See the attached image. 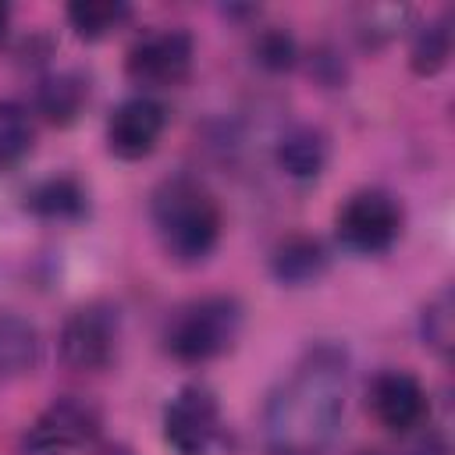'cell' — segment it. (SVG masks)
<instances>
[{"instance_id":"1","label":"cell","mask_w":455,"mask_h":455,"mask_svg":"<svg viewBox=\"0 0 455 455\" xmlns=\"http://www.w3.org/2000/svg\"><path fill=\"white\" fill-rule=\"evenodd\" d=\"M348 366L334 345H316L270 391L263 437L274 455H323L345 416Z\"/></svg>"},{"instance_id":"24","label":"cell","mask_w":455,"mask_h":455,"mask_svg":"<svg viewBox=\"0 0 455 455\" xmlns=\"http://www.w3.org/2000/svg\"><path fill=\"white\" fill-rule=\"evenodd\" d=\"M363 455H373V451H363Z\"/></svg>"},{"instance_id":"12","label":"cell","mask_w":455,"mask_h":455,"mask_svg":"<svg viewBox=\"0 0 455 455\" xmlns=\"http://www.w3.org/2000/svg\"><path fill=\"white\" fill-rule=\"evenodd\" d=\"M89 100V85L78 71H57L39 82L36 89V110L50 124H71Z\"/></svg>"},{"instance_id":"22","label":"cell","mask_w":455,"mask_h":455,"mask_svg":"<svg viewBox=\"0 0 455 455\" xmlns=\"http://www.w3.org/2000/svg\"><path fill=\"white\" fill-rule=\"evenodd\" d=\"M7 21H11V7H7V4H0V36L7 32Z\"/></svg>"},{"instance_id":"16","label":"cell","mask_w":455,"mask_h":455,"mask_svg":"<svg viewBox=\"0 0 455 455\" xmlns=\"http://www.w3.org/2000/svg\"><path fill=\"white\" fill-rule=\"evenodd\" d=\"M448 57H451V21H448V14H441L437 21H430L416 32L412 50H409V64L419 78H430L448 64Z\"/></svg>"},{"instance_id":"21","label":"cell","mask_w":455,"mask_h":455,"mask_svg":"<svg viewBox=\"0 0 455 455\" xmlns=\"http://www.w3.org/2000/svg\"><path fill=\"white\" fill-rule=\"evenodd\" d=\"M409 14H412L409 7H370V11H366L363 28H370V36H373V32H380L384 39H391V36L402 28V21H405Z\"/></svg>"},{"instance_id":"9","label":"cell","mask_w":455,"mask_h":455,"mask_svg":"<svg viewBox=\"0 0 455 455\" xmlns=\"http://www.w3.org/2000/svg\"><path fill=\"white\" fill-rule=\"evenodd\" d=\"M167 128V110L153 96H132L107 117V149L117 160H142L156 149Z\"/></svg>"},{"instance_id":"20","label":"cell","mask_w":455,"mask_h":455,"mask_svg":"<svg viewBox=\"0 0 455 455\" xmlns=\"http://www.w3.org/2000/svg\"><path fill=\"white\" fill-rule=\"evenodd\" d=\"M256 60H259L263 68H270V71L291 68V64H295V43H291V36H284L281 28L263 32V36L256 39Z\"/></svg>"},{"instance_id":"5","label":"cell","mask_w":455,"mask_h":455,"mask_svg":"<svg viewBox=\"0 0 455 455\" xmlns=\"http://www.w3.org/2000/svg\"><path fill=\"white\" fill-rule=\"evenodd\" d=\"M117 352V309L107 302L78 306L60 327V359L78 373H100Z\"/></svg>"},{"instance_id":"2","label":"cell","mask_w":455,"mask_h":455,"mask_svg":"<svg viewBox=\"0 0 455 455\" xmlns=\"http://www.w3.org/2000/svg\"><path fill=\"white\" fill-rule=\"evenodd\" d=\"M149 220L174 263H203L220 242V206L196 178H167L149 199Z\"/></svg>"},{"instance_id":"7","label":"cell","mask_w":455,"mask_h":455,"mask_svg":"<svg viewBox=\"0 0 455 455\" xmlns=\"http://www.w3.org/2000/svg\"><path fill=\"white\" fill-rule=\"evenodd\" d=\"M220 434L217 395L203 384H185L164 409V441L174 455H206Z\"/></svg>"},{"instance_id":"23","label":"cell","mask_w":455,"mask_h":455,"mask_svg":"<svg viewBox=\"0 0 455 455\" xmlns=\"http://www.w3.org/2000/svg\"><path fill=\"white\" fill-rule=\"evenodd\" d=\"M103 455H132V451H128V448H121V444H117V448H107V451H103Z\"/></svg>"},{"instance_id":"10","label":"cell","mask_w":455,"mask_h":455,"mask_svg":"<svg viewBox=\"0 0 455 455\" xmlns=\"http://www.w3.org/2000/svg\"><path fill=\"white\" fill-rule=\"evenodd\" d=\"M370 412L380 427L409 434L427 419V391L405 370H380L370 384Z\"/></svg>"},{"instance_id":"19","label":"cell","mask_w":455,"mask_h":455,"mask_svg":"<svg viewBox=\"0 0 455 455\" xmlns=\"http://www.w3.org/2000/svg\"><path fill=\"white\" fill-rule=\"evenodd\" d=\"M32 149V117L21 103H0V171L14 167Z\"/></svg>"},{"instance_id":"4","label":"cell","mask_w":455,"mask_h":455,"mask_svg":"<svg viewBox=\"0 0 455 455\" xmlns=\"http://www.w3.org/2000/svg\"><path fill=\"white\" fill-rule=\"evenodd\" d=\"M334 224H338V238L345 249L377 256L395 245V238L402 231V210H398L395 196H387L380 188H363L341 203Z\"/></svg>"},{"instance_id":"3","label":"cell","mask_w":455,"mask_h":455,"mask_svg":"<svg viewBox=\"0 0 455 455\" xmlns=\"http://www.w3.org/2000/svg\"><path fill=\"white\" fill-rule=\"evenodd\" d=\"M242 334V306L231 295H206L178 306L164 327V348L178 363H210Z\"/></svg>"},{"instance_id":"17","label":"cell","mask_w":455,"mask_h":455,"mask_svg":"<svg viewBox=\"0 0 455 455\" xmlns=\"http://www.w3.org/2000/svg\"><path fill=\"white\" fill-rule=\"evenodd\" d=\"M132 7L121 0H78L68 4V21L82 39H103L110 36L121 21H128Z\"/></svg>"},{"instance_id":"8","label":"cell","mask_w":455,"mask_h":455,"mask_svg":"<svg viewBox=\"0 0 455 455\" xmlns=\"http://www.w3.org/2000/svg\"><path fill=\"white\" fill-rule=\"evenodd\" d=\"M192 57H196V46H192V36L188 32H181V28H160V32L142 36L128 50L124 71L142 89H171V85H181L188 78Z\"/></svg>"},{"instance_id":"14","label":"cell","mask_w":455,"mask_h":455,"mask_svg":"<svg viewBox=\"0 0 455 455\" xmlns=\"http://www.w3.org/2000/svg\"><path fill=\"white\" fill-rule=\"evenodd\" d=\"M277 167L295 181H313L327 164V139L316 128H291L277 142Z\"/></svg>"},{"instance_id":"11","label":"cell","mask_w":455,"mask_h":455,"mask_svg":"<svg viewBox=\"0 0 455 455\" xmlns=\"http://www.w3.org/2000/svg\"><path fill=\"white\" fill-rule=\"evenodd\" d=\"M270 270L281 284H309L327 270V249L309 235H288L274 249Z\"/></svg>"},{"instance_id":"15","label":"cell","mask_w":455,"mask_h":455,"mask_svg":"<svg viewBox=\"0 0 455 455\" xmlns=\"http://www.w3.org/2000/svg\"><path fill=\"white\" fill-rule=\"evenodd\" d=\"M39 363V334L18 313H0V377H25Z\"/></svg>"},{"instance_id":"13","label":"cell","mask_w":455,"mask_h":455,"mask_svg":"<svg viewBox=\"0 0 455 455\" xmlns=\"http://www.w3.org/2000/svg\"><path fill=\"white\" fill-rule=\"evenodd\" d=\"M85 206H89L85 188L68 174L46 178L25 192V210L43 217V220H78L85 213Z\"/></svg>"},{"instance_id":"18","label":"cell","mask_w":455,"mask_h":455,"mask_svg":"<svg viewBox=\"0 0 455 455\" xmlns=\"http://www.w3.org/2000/svg\"><path fill=\"white\" fill-rule=\"evenodd\" d=\"M419 331H423V345H430L441 359L451 355V345H455V299H451V288H441L423 306Z\"/></svg>"},{"instance_id":"6","label":"cell","mask_w":455,"mask_h":455,"mask_svg":"<svg viewBox=\"0 0 455 455\" xmlns=\"http://www.w3.org/2000/svg\"><path fill=\"white\" fill-rule=\"evenodd\" d=\"M100 434V409L85 398L64 395L53 398L28 427L25 434V451L32 455H60L92 444Z\"/></svg>"}]
</instances>
